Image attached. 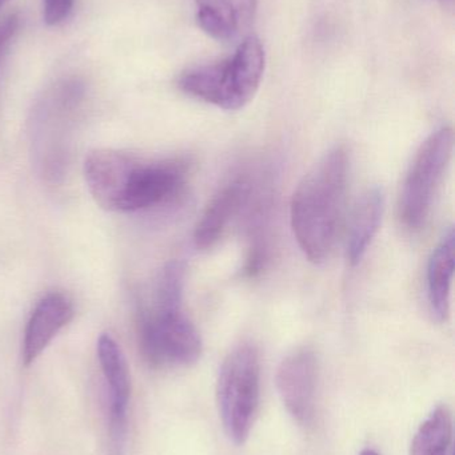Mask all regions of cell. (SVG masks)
Here are the masks:
<instances>
[{
    "instance_id": "d6986e66",
    "label": "cell",
    "mask_w": 455,
    "mask_h": 455,
    "mask_svg": "<svg viewBox=\"0 0 455 455\" xmlns=\"http://www.w3.org/2000/svg\"><path fill=\"white\" fill-rule=\"evenodd\" d=\"M18 27L19 18L16 15H10L0 23V72H2L3 61L7 55L13 36L18 31Z\"/></svg>"
},
{
    "instance_id": "9a60e30c",
    "label": "cell",
    "mask_w": 455,
    "mask_h": 455,
    "mask_svg": "<svg viewBox=\"0 0 455 455\" xmlns=\"http://www.w3.org/2000/svg\"><path fill=\"white\" fill-rule=\"evenodd\" d=\"M455 267V235L453 229L441 238L427 264V299L435 320H446L451 305V283Z\"/></svg>"
},
{
    "instance_id": "7c38bea8",
    "label": "cell",
    "mask_w": 455,
    "mask_h": 455,
    "mask_svg": "<svg viewBox=\"0 0 455 455\" xmlns=\"http://www.w3.org/2000/svg\"><path fill=\"white\" fill-rule=\"evenodd\" d=\"M251 195V184L246 178L232 179L224 184L211 199L198 221L194 232L195 245L199 249H210L221 240L232 219L248 204Z\"/></svg>"
},
{
    "instance_id": "7a4b0ae2",
    "label": "cell",
    "mask_w": 455,
    "mask_h": 455,
    "mask_svg": "<svg viewBox=\"0 0 455 455\" xmlns=\"http://www.w3.org/2000/svg\"><path fill=\"white\" fill-rule=\"evenodd\" d=\"M264 67L266 53L261 40L248 36L224 60L184 71L179 76L178 87L191 98L226 111H237L253 100Z\"/></svg>"
},
{
    "instance_id": "3957f363",
    "label": "cell",
    "mask_w": 455,
    "mask_h": 455,
    "mask_svg": "<svg viewBox=\"0 0 455 455\" xmlns=\"http://www.w3.org/2000/svg\"><path fill=\"white\" fill-rule=\"evenodd\" d=\"M85 99V83L77 77H67L51 85L32 111V141L40 171L48 180L64 176L69 135Z\"/></svg>"
},
{
    "instance_id": "ba28073f",
    "label": "cell",
    "mask_w": 455,
    "mask_h": 455,
    "mask_svg": "<svg viewBox=\"0 0 455 455\" xmlns=\"http://www.w3.org/2000/svg\"><path fill=\"white\" fill-rule=\"evenodd\" d=\"M318 358L309 347L294 350L280 363L275 377L278 395L299 427H312L317 411Z\"/></svg>"
},
{
    "instance_id": "6da1fadb",
    "label": "cell",
    "mask_w": 455,
    "mask_h": 455,
    "mask_svg": "<svg viewBox=\"0 0 455 455\" xmlns=\"http://www.w3.org/2000/svg\"><path fill=\"white\" fill-rule=\"evenodd\" d=\"M350 155L334 147L302 179L291 200V228L310 262L330 259L341 226L349 181Z\"/></svg>"
},
{
    "instance_id": "52a82bcc",
    "label": "cell",
    "mask_w": 455,
    "mask_h": 455,
    "mask_svg": "<svg viewBox=\"0 0 455 455\" xmlns=\"http://www.w3.org/2000/svg\"><path fill=\"white\" fill-rule=\"evenodd\" d=\"M186 176L181 160L138 159L120 212H144L170 204L183 191Z\"/></svg>"
},
{
    "instance_id": "5bb4252c",
    "label": "cell",
    "mask_w": 455,
    "mask_h": 455,
    "mask_svg": "<svg viewBox=\"0 0 455 455\" xmlns=\"http://www.w3.org/2000/svg\"><path fill=\"white\" fill-rule=\"evenodd\" d=\"M385 210L384 192L379 187L368 189L358 200L347 229L346 254L355 267L368 253L381 226Z\"/></svg>"
},
{
    "instance_id": "ac0fdd59",
    "label": "cell",
    "mask_w": 455,
    "mask_h": 455,
    "mask_svg": "<svg viewBox=\"0 0 455 455\" xmlns=\"http://www.w3.org/2000/svg\"><path fill=\"white\" fill-rule=\"evenodd\" d=\"M74 0H43V15L48 26H56L69 18Z\"/></svg>"
},
{
    "instance_id": "44dd1931",
    "label": "cell",
    "mask_w": 455,
    "mask_h": 455,
    "mask_svg": "<svg viewBox=\"0 0 455 455\" xmlns=\"http://www.w3.org/2000/svg\"><path fill=\"white\" fill-rule=\"evenodd\" d=\"M7 2H8V0H0V8H2L3 5H4L5 3H7Z\"/></svg>"
},
{
    "instance_id": "9c48e42d",
    "label": "cell",
    "mask_w": 455,
    "mask_h": 455,
    "mask_svg": "<svg viewBox=\"0 0 455 455\" xmlns=\"http://www.w3.org/2000/svg\"><path fill=\"white\" fill-rule=\"evenodd\" d=\"M138 157L115 149L91 152L85 163L88 191L107 211L120 212Z\"/></svg>"
},
{
    "instance_id": "4fadbf2b",
    "label": "cell",
    "mask_w": 455,
    "mask_h": 455,
    "mask_svg": "<svg viewBox=\"0 0 455 455\" xmlns=\"http://www.w3.org/2000/svg\"><path fill=\"white\" fill-rule=\"evenodd\" d=\"M200 28L218 42L240 36L256 18L258 0H195Z\"/></svg>"
},
{
    "instance_id": "8fae6325",
    "label": "cell",
    "mask_w": 455,
    "mask_h": 455,
    "mask_svg": "<svg viewBox=\"0 0 455 455\" xmlns=\"http://www.w3.org/2000/svg\"><path fill=\"white\" fill-rule=\"evenodd\" d=\"M74 317V304L66 294L53 291L40 299L31 313L24 331V365H31L43 350L55 339L56 334L69 325Z\"/></svg>"
},
{
    "instance_id": "e0dca14e",
    "label": "cell",
    "mask_w": 455,
    "mask_h": 455,
    "mask_svg": "<svg viewBox=\"0 0 455 455\" xmlns=\"http://www.w3.org/2000/svg\"><path fill=\"white\" fill-rule=\"evenodd\" d=\"M186 267L183 262L171 261L160 275L157 288L158 312L181 310Z\"/></svg>"
},
{
    "instance_id": "ffe728a7",
    "label": "cell",
    "mask_w": 455,
    "mask_h": 455,
    "mask_svg": "<svg viewBox=\"0 0 455 455\" xmlns=\"http://www.w3.org/2000/svg\"><path fill=\"white\" fill-rule=\"evenodd\" d=\"M360 455H381L378 451H373V449H365V451H361Z\"/></svg>"
},
{
    "instance_id": "30bf717a",
    "label": "cell",
    "mask_w": 455,
    "mask_h": 455,
    "mask_svg": "<svg viewBox=\"0 0 455 455\" xmlns=\"http://www.w3.org/2000/svg\"><path fill=\"white\" fill-rule=\"evenodd\" d=\"M98 358L109 395L110 433L119 446L127 429L131 397L130 371L118 342L109 334L98 339Z\"/></svg>"
},
{
    "instance_id": "5b68a950",
    "label": "cell",
    "mask_w": 455,
    "mask_h": 455,
    "mask_svg": "<svg viewBox=\"0 0 455 455\" xmlns=\"http://www.w3.org/2000/svg\"><path fill=\"white\" fill-rule=\"evenodd\" d=\"M453 130L443 127L419 147L409 168L401 196L400 215L403 226L418 230L427 223L433 200L451 159Z\"/></svg>"
},
{
    "instance_id": "8992f818",
    "label": "cell",
    "mask_w": 455,
    "mask_h": 455,
    "mask_svg": "<svg viewBox=\"0 0 455 455\" xmlns=\"http://www.w3.org/2000/svg\"><path fill=\"white\" fill-rule=\"evenodd\" d=\"M138 344L142 357L154 369L194 365L203 350L199 331L182 310L144 315L139 321Z\"/></svg>"
},
{
    "instance_id": "277c9868",
    "label": "cell",
    "mask_w": 455,
    "mask_h": 455,
    "mask_svg": "<svg viewBox=\"0 0 455 455\" xmlns=\"http://www.w3.org/2000/svg\"><path fill=\"white\" fill-rule=\"evenodd\" d=\"M261 400V358L250 342L235 347L222 363L216 382L219 416L227 437L243 445L250 437Z\"/></svg>"
},
{
    "instance_id": "2e32d148",
    "label": "cell",
    "mask_w": 455,
    "mask_h": 455,
    "mask_svg": "<svg viewBox=\"0 0 455 455\" xmlns=\"http://www.w3.org/2000/svg\"><path fill=\"white\" fill-rule=\"evenodd\" d=\"M453 440V419L451 409L438 406L422 422L414 435L410 455H449Z\"/></svg>"
}]
</instances>
